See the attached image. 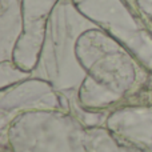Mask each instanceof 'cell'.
Instances as JSON below:
<instances>
[{"mask_svg": "<svg viewBox=\"0 0 152 152\" xmlns=\"http://www.w3.org/2000/svg\"><path fill=\"white\" fill-rule=\"evenodd\" d=\"M84 152H144L119 140L104 126L83 128Z\"/></svg>", "mask_w": 152, "mask_h": 152, "instance_id": "obj_8", "label": "cell"}, {"mask_svg": "<svg viewBox=\"0 0 152 152\" xmlns=\"http://www.w3.org/2000/svg\"><path fill=\"white\" fill-rule=\"evenodd\" d=\"M126 104H152V74L148 77L147 83L143 86V88Z\"/></svg>", "mask_w": 152, "mask_h": 152, "instance_id": "obj_11", "label": "cell"}, {"mask_svg": "<svg viewBox=\"0 0 152 152\" xmlns=\"http://www.w3.org/2000/svg\"><path fill=\"white\" fill-rule=\"evenodd\" d=\"M0 61L13 60V52L24 32L21 0H0Z\"/></svg>", "mask_w": 152, "mask_h": 152, "instance_id": "obj_7", "label": "cell"}, {"mask_svg": "<svg viewBox=\"0 0 152 152\" xmlns=\"http://www.w3.org/2000/svg\"><path fill=\"white\" fill-rule=\"evenodd\" d=\"M0 71H1V77H0V88H5L8 86H12L15 83L23 81L26 79L31 77V71H24L20 67H18L13 60H7L0 63Z\"/></svg>", "mask_w": 152, "mask_h": 152, "instance_id": "obj_9", "label": "cell"}, {"mask_svg": "<svg viewBox=\"0 0 152 152\" xmlns=\"http://www.w3.org/2000/svg\"><path fill=\"white\" fill-rule=\"evenodd\" d=\"M60 0H21L24 32L13 52V63L24 71H34L39 61L47 24Z\"/></svg>", "mask_w": 152, "mask_h": 152, "instance_id": "obj_5", "label": "cell"}, {"mask_svg": "<svg viewBox=\"0 0 152 152\" xmlns=\"http://www.w3.org/2000/svg\"><path fill=\"white\" fill-rule=\"evenodd\" d=\"M83 18L131 51L152 74V32L127 0H71Z\"/></svg>", "mask_w": 152, "mask_h": 152, "instance_id": "obj_3", "label": "cell"}, {"mask_svg": "<svg viewBox=\"0 0 152 152\" xmlns=\"http://www.w3.org/2000/svg\"><path fill=\"white\" fill-rule=\"evenodd\" d=\"M83 128L67 111H31L10 124L1 142L12 152H84Z\"/></svg>", "mask_w": 152, "mask_h": 152, "instance_id": "obj_2", "label": "cell"}, {"mask_svg": "<svg viewBox=\"0 0 152 152\" xmlns=\"http://www.w3.org/2000/svg\"><path fill=\"white\" fill-rule=\"evenodd\" d=\"M31 111H69V103L50 81L29 77L1 88L0 95V129L5 134L19 115Z\"/></svg>", "mask_w": 152, "mask_h": 152, "instance_id": "obj_4", "label": "cell"}, {"mask_svg": "<svg viewBox=\"0 0 152 152\" xmlns=\"http://www.w3.org/2000/svg\"><path fill=\"white\" fill-rule=\"evenodd\" d=\"M127 1H128V3H129V4H131V0H127ZM131 7H132V5H131Z\"/></svg>", "mask_w": 152, "mask_h": 152, "instance_id": "obj_12", "label": "cell"}, {"mask_svg": "<svg viewBox=\"0 0 152 152\" xmlns=\"http://www.w3.org/2000/svg\"><path fill=\"white\" fill-rule=\"evenodd\" d=\"M104 127L121 142L152 152V104H123L112 108Z\"/></svg>", "mask_w": 152, "mask_h": 152, "instance_id": "obj_6", "label": "cell"}, {"mask_svg": "<svg viewBox=\"0 0 152 152\" xmlns=\"http://www.w3.org/2000/svg\"><path fill=\"white\" fill-rule=\"evenodd\" d=\"M75 52L87 72L79 91L84 110L110 111L126 104L151 75L131 51L97 27L77 37Z\"/></svg>", "mask_w": 152, "mask_h": 152, "instance_id": "obj_1", "label": "cell"}, {"mask_svg": "<svg viewBox=\"0 0 152 152\" xmlns=\"http://www.w3.org/2000/svg\"><path fill=\"white\" fill-rule=\"evenodd\" d=\"M131 5L152 32V0H131Z\"/></svg>", "mask_w": 152, "mask_h": 152, "instance_id": "obj_10", "label": "cell"}]
</instances>
